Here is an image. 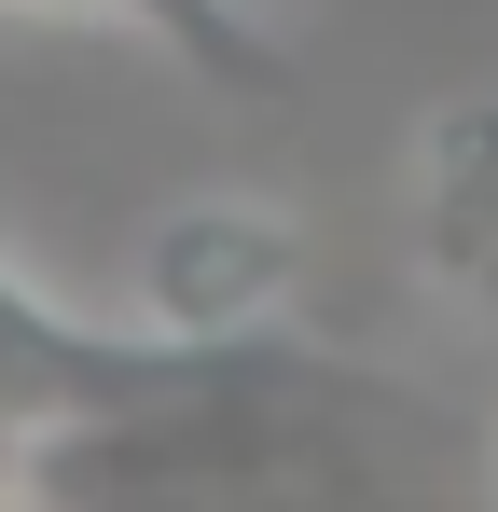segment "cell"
<instances>
[{
  "mask_svg": "<svg viewBox=\"0 0 498 512\" xmlns=\"http://www.w3.org/2000/svg\"><path fill=\"white\" fill-rule=\"evenodd\" d=\"M291 277H305L291 208H249V194H180L153 236H139V319H153V333H194V346H236V333H277Z\"/></svg>",
  "mask_w": 498,
  "mask_h": 512,
  "instance_id": "obj_1",
  "label": "cell"
},
{
  "mask_svg": "<svg viewBox=\"0 0 498 512\" xmlns=\"http://www.w3.org/2000/svg\"><path fill=\"white\" fill-rule=\"evenodd\" d=\"M415 277L498 319V84L443 97L415 125Z\"/></svg>",
  "mask_w": 498,
  "mask_h": 512,
  "instance_id": "obj_2",
  "label": "cell"
},
{
  "mask_svg": "<svg viewBox=\"0 0 498 512\" xmlns=\"http://www.w3.org/2000/svg\"><path fill=\"white\" fill-rule=\"evenodd\" d=\"M14 14H83V28H125V42H153L166 70H194L208 97H291L305 70H291V42L277 28H249L236 0H14Z\"/></svg>",
  "mask_w": 498,
  "mask_h": 512,
  "instance_id": "obj_3",
  "label": "cell"
}]
</instances>
